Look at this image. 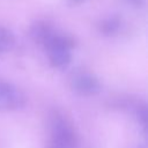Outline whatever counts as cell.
<instances>
[{
  "instance_id": "obj_1",
  "label": "cell",
  "mask_w": 148,
  "mask_h": 148,
  "mask_svg": "<svg viewBox=\"0 0 148 148\" xmlns=\"http://www.w3.org/2000/svg\"><path fill=\"white\" fill-rule=\"evenodd\" d=\"M49 148H76L77 139L69 120L58 111H53L49 120Z\"/></svg>"
},
{
  "instance_id": "obj_2",
  "label": "cell",
  "mask_w": 148,
  "mask_h": 148,
  "mask_svg": "<svg viewBox=\"0 0 148 148\" xmlns=\"http://www.w3.org/2000/svg\"><path fill=\"white\" fill-rule=\"evenodd\" d=\"M75 40L68 34L57 31L51 42L44 47L50 64L58 69H65L72 61V50Z\"/></svg>"
},
{
  "instance_id": "obj_3",
  "label": "cell",
  "mask_w": 148,
  "mask_h": 148,
  "mask_svg": "<svg viewBox=\"0 0 148 148\" xmlns=\"http://www.w3.org/2000/svg\"><path fill=\"white\" fill-rule=\"evenodd\" d=\"M25 104L23 92L13 83L0 80V111L22 109Z\"/></svg>"
},
{
  "instance_id": "obj_4",
  "label": "cell",
  "mask_w": 148,
  "mask_h": 148,
  "mask_svg": "<svg viewBox=\"0 0 148 148\" xmlns=\"http://www.w3.org/2000/svg\"><path fill=\"white\" fill-rule=\"evenodd\" d=\"M71 87L79 95L91 96L99 92L101 82L94 74L86 71H80L72 75Z\"/></svg>"
},
{
  "instance_id": "obj_5",
  "label": "cell",
  "mask_w": 148,
  "mask_h": 148,
  "mask_svg": "<svg viewBox=\"0 0 148 148\" xmlns=\"http://www.w3.org/2000/svg\"><path fill=\"white\" fill-rule=\"evenodd\" d=\"M57 31L58 30L46 21H36L30 25L29 29L31 39L36 44L42 45L43 47H45L51 42V39L57 34Z\"/></svg>"
},
{
  "instance_id": "obj_6",
  "label": "cell",
  "mask_w": 148,
  "mask_h": 148,
  "mask_svg": "<svg viewBox=\"0 0 148 148\" xmlns=\"http://www.w3.org/2000/svg\"><path fill=\"white\" fill-rule=\"evenodd\" d=\"M123 27H124L123 20L117 15H110V16L103 17L97 25L99 32L108 37H113L118 35L121 31Z\"/></svg>"
},
{
  "instance_id": "obj_7",
  "label": "cell",
  "mask_w": 148,
  "mask_h": 148,
  "mask_svg": "<svg viewBox=\"0 0 148 148\" xmlns=\"http://www.w3.org/2000/svg\"><path fill=\"white\" fill-rule=\"evenodd\" d=\"M14 45H15L14 34L9 29L0 25V56L10 52L14 49Z\"/></svg>"
},
{
  "instance_id": "obj_8",
  "label": "cell",
  "mask_w": 148,
  "mask_h": 148,
  "mask_svg": "<svg viewBox=\"0 0 148 148\" xmlns=\"http://www.w3.org/2000/svg\"><path fill=\"white\" fill-rule=\"evenodd\" d=\"M134 113L135 117L138 119V121L142 125V127L146 130L147 127V121H148V111H147V106L145 103H136L134 105Z\"/></svg>"
},
{
  "instance_id": "obj_9",
  "label": "cell",
  "mask_w": 148,
  "mask_h": 148,
  "mask_svg": "<svg viewBox=\"0 0 148 148\" xmlns=\"http://www.w3.org/2000/svg\"><path fill=\"white\" fill-rule=\"evenodd\" d=\"M123 1H125L128 5H132V6H135V7H140V6L143 5L145 0H123Z\"/></svg>"
},
{
  "instance_id": "obj_10",
  "label": "cell",
  "mask_w": 148,
  "mask_h": 148,
  "mask_svg": "<svg viewBox=\"0 0 148 148\" xmlns=\"http://www.w3.org/2000/svg\"><path fill=\"white\" fill-rule=\"evenodd\" d=\"M83 1H86V0H67V2H68L69 5H73V6L80 5V3H82Z\"/></svg>"
}]
</instances>
